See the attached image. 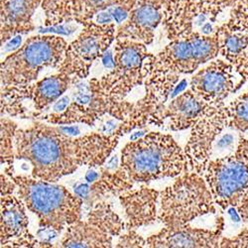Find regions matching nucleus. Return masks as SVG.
I'll return each mask as SVG.
<instances>
[{"label":"nucleus","instance_id":"obj_1","mask_svg":"<svg viewBox=\"0 0 248 248\" xmlns=\"http://www.w3.org/2000/svg\"><path fill=\"white\" fill-rule=\"evenodd\" d=\"M125 133L119 124L111 134L101 132L74 137L65 126L35 123L28 128L17 129L15 159L30 163L31 177L57 183L81 166L101 167Z\"/></svg>","mask_w":248,"mask_h":248},{"label":"nucleus","instance_id":"obj_2","mask_svg":"<svg viewBox=\"0 0 248 248\" xmlns=\"http://www.w3.org/2000/svg\"><path fill=\"white\" fill-rule=\"evenodd\" d=\"M119 168L133 184L177 178L188 171L184 149L170 134L161 132L127 143L121 151Z\"/></svg>","mask_w":248,"mask_h":248},{"label":"nucleus","instance_id":"obj_3","mask_svg":"<svg viewBox=\"0 0 248 248\" xmlns=\"http://www.w3.org/2000/svg\"><path fill=\"white\" fill-rule=\"evenodd\" d=\"M5 174L16 184V195L39 219V227H48L59 233L81 219L84 201L64 186L33 177L14 175L12 165Z\"/></svg>","mask_w":248,"mask_h":248},{"label":"nucleus","instance_id":"obj_4","mask_svg":"<svg viewBox=\"0 0 248 248\" xmlns=\"http://www.w3.org/2000/svg\"><path fill=\"white\" fill-rule=\"evenodd\" d=\"M67 48V41L59 35L40 34L28 38L1 63V87L30 85L45 69H59Z\"/></svg>","mask_w":248,"mask_h":248},{"label":"nucleus","instance_id":"obj_5","mask_svg":"<svg viewBox=\"0 0 248 248\" xmlns=\"http://www.w3.org/2000/svg\"><path fill=\"white\" fill-rule=\"evenodd\" d=\"M216 202L202 175L187 171L160 192L158 219L165 226L188 224L216 213Z\"/></svg>","mask_w":248,"mask_h":248},{"label":"nucleus","instance_id":"obj_6","mask_svg":"<svg viewBox=\"0 0 248 248\" xmlns=\"http://www.w3.org/2000/svg\"><path fill=\"white\" fill-rule=\"evenodd\" d=\"M149 55L145 44L128 39H115L113 69L99 78L91 79L90 90L112 100H124L136 87L145 82V63Z\"/></svg>","mask_w":248,"mask_h":248},{"label":"nucleus","instance_id":"obj_7","mask_svg":"<svg viewBox=\"0 0 248 248\" xmlns=\"http://www.w3.org/2000/svg\"><path fill=\"white\" fill-rule=\"evenodd\" d=\"M218 55L216 34L173 40L157 55H149L145 63L147 78L190 75Z\"/></svg>","mask_w":248,"mask_h":248},{"label":"nucleus","instance_id":"obj_8","mask_svg":"<svg viewBox=\"0 0 248 248\" xmlns=\"http://www.w3.org/2000/svg\"><path fill=\"white\" fill-rule=\"evenodd\" d=\"M238 0H170L163 20L170 41L195 35H214L219 16Z\"/></svg>","mask_w":248,"mask_h":248},{"label":"nucleus","instance_id":"obj_9","mask_svg":"<svg viewBox=\"0 0 248 248\" xmlns=\"http://www.w3.org/2000/svg\"><path fill=\"white\" fill-rule=\"evenodd\" d=\"M202 176L218 206H234L248 189V138H241L232 154L211 160Z\"/></svg>","mask_w":248,"mask_h":248},{"label":"nucleus","instance_id":"obj_10","mask_svg":"<svg viewBox=\"0 0 248 248\" xmlns=\"http://www.w3.org/2000/svg\"><path fill=\"white\" fill-rule=\"evenodd\" d=\"M126 225L106 201L92 204L88 217L68 226L59 242L60 247H112L114 236H120Z\"/></svg>","mask_w":248,"mask_h":248},{"label":"nucleus","instance_id":"obj_11","mask_svg":"<svg viewBox=\"0 0 248 248\" xmlns=\"http://www.w3.org/2000/svg\"><path fill=\"white\" fill-rule=\"evenodd\" d=\"M78 36L68 45L63 63L58 72L64 73L74 80L84 79L90 75L93 64L102 58L115 41L116 29L114 23H87Z\"/></svg>","mask_w":248,"mask_h":248},{"label":"nucleus","instance_id":"obj_12","mask_svg":"<svg viewBox=\"0 0 248 248\" xmlns=\"http://www.w3.org/2000/svg\"><path fill=\"white\" fill-rule=\"evenodd\" d=\"M136 0H43L42 8L46 27L76 22L85 25L96 16L110 11L114 22L125 21Z\"/></svg>","mask_w":248,"mask_h":248},{"label":"nucleus","instance_id":"obj_13","mask_svg":"<svg viewBox=\"0 0 248 248\" xmlns=\"http://www.w3.org/2000/svg\"><path fill=\"white\" fill-rule=\"evenodd\" d=\"M224 102L208 105L191 127V133L184 148L187 169L203 175L211 161L213 145L218 135L227 127Z\"/></svg>","mask_w":248,"mask_h":248},{"label":"nucleus","instance_id":"obj_14","mask_svg":"<svg viewBox=\"0 0 248 248\" xmlns=\"http://www.w3.org/2000/svg\"><path fill=\"white\" fill-rule=\"evenodd\" d=\"M243 82L231 63L215 59L192 78L190 89L209 105H217L236 92Z\"/></svg>","mask_w":248,"mask_h":248},{"label":"nucleus","instance_id":"obj_15","mask_svg":"<svg viewBox=\"0 0 248 248\" xmlns=\"http://www.w3.org/2000/svg\"><path fill=\"white\" fill-rule=\"evenodd\" d=\"M91 91V90H90ZM92 99L88 105H79L74 101L63 112L52 114H38L35 117L52 124L86 123L93 125L94 122L105 114H109L118 120L126 119L134 108L135 103L126 100H112L99 93L92 92Z\"/></svg>","mask_w":248,"mask_h":248},{"label":"nucleus","instance_id":"obj_16","mask_svg":"<svg viewBox=\"0 0 248 248\" xmlns=\"http://www.w3.org/2000/svg\"><path fill=\"white\" fill-rule=\"evenodd\" d=\"M170 0H136L128 17L116 29L115 39H128L150 45L163 23Z\"/></svg>","mask_w":248,"mask_h":248},{"label":"nucleus","instance_id":"obj_17","mask_svg":"<svg viewBox=\"0 0 248 248\" xmlns=\"http://www.w3.org/2000/svg\"><path fill=\"white\" fill-rule=\"evenodd\" d=\"M1 247H41L39 241L29 232V218L26 205L17 195L1 196Z\"/></svg>","mask_w":248,"mask_h":248},{"label":"nucleus","instance_id":"obj_18","mask_svg":"<svg viewBox=\"0 0 248 248\" xmlns=\"http://www.w3.org/2000/svg\"><path fill=\"white\" fill-rule=\"evenodd\" d=\"M223 219L218 218L214 230L193 227L189 223L180 226H165L159 232L146 239V247L174 248V247H219L223 237Z\"/></svg>","mask_w":248,"mask_h":248},{"label":"nucleus","instance_id":"obj_19","mask_svg":"<svg viewBox=\"0 0 248 248\" xmlns=\"http://www.w3.org/2000/svg\"><path fill=\"white\" fill-rule=\"evenodd\" d=\"M206 103L191 89L178 94L167 107L159 108L149 119V124H155L164 129L181 131L191 128L199 119Z\"/></svg>","mask_w":248,"mask_h":248},{"label":"nucleus","instance_id":"obj_20","mask_svg":"<svg viewBox=\"0 0 248 248\" xmlns=\"http://www.w3.org/2000/svg\"><path fill=\"white\" fill-rule=\"evenodd\" d=\"M160 192L142 186L129 189L118 196L125 213L126 231L150 225L158 219V202Z\"/></svg>","mask_w":248,"mask_h":248},{"label":"nucleus","instance_id":"obj_21","mask_svg":"<svg viewBox=\"0 0 248 248\" xmlns=\"http://www.w3.org/2000/svg\"><path fill=\"white\" fill-rule=\"evenodd\" d=\"M43 0H0V37L3 47L18 35L35 29L33 16Z\"/></svg>","mask_w":248,"mask_h":248},{"label":"nucleus","instance_id":"obj_22","mask_svg":"<svg viewBox=\"0 0 248 248\" xmlns=\"http://www.w3.org/2000/svg\"><path fill=\"white\" fill-rule=\"evenodd\" d=\"M74 82L72 77L58 72L56 75L27 85L28 99L32 100L34 109L37 111V113H33V116L46 110L68 91Z\"/></svg>","mask_w":248,"mask_h":248},{"label":"nucleus","instance_id":"obj_23","mask_svg":"<svg viewBox=\"0 0 248 248\" xmlns=\"http://www.w3.org/2000/svg\"><path fill=\"white\" fill-rule=\"evenodd\" d=\"M217 38L219 56L238 72L248 62V34L221 23L215 33Z\"/></svg>","mask_w":248,"mask_h":248},{"label":"nucleus","instance_id":"obj_24","mask_svg":"<svg viewBox=\"0 0 248 248\" xmlns=\"http://www.w3.org/2000/svg\"><path fill=\"white\" fill-rule=\"evenodd\" d=\"M227 127L239 132L248 131V93L237 96L225 107Z\"/></svg>","mask_w":248,"mask_h":248},{"label":"nucleus","instance_id":"obj_25","mask_svg":"<svg viewBox=\"0 0 248 248\" xmlns=\"http://www.w3.org/2000/svg\"><path fill=\"white\" fill-rule=\"evenodd\" d=\"M17 125L12 120L1 118V164L12 165L15 159L14 139Z\"/></svg>","mask_w":248,"mask_h":248},{"label":"nucleus","instance_id":"obj_26","mask_svg":"<svg viewBox=\"0 0 248 248\" xmlns=\"http://www.w3.org/2000/svg\"><path fill=\"white\" fill-rule=\"evenodd\" d=\"M225 23L230 27L248 34V4H235Z\"/></svg>","mask_w":248,"mask_h":248},{"label":"nucleus","instance_id":"obj_27","mask_svg":"<svg viewBox=\"0 0 248 248\" xmlns=\"http://www.w3.org/2000/svg\"><path fill=\"white\" fill-rule=\"evenodd\" d=\"M119 236L116 247H146V239L138 234L135 230L126 231Z\"/></svg>","mask_w":248,"mask_h":248},{"label":"nucleus","instance_id":"obj_28","mask_svg":"<svg viewBox=\"0 0 248 248\" xmlns=\"http://www.w3.org/2000/svg\"><path fill=\"white\" fill-rule=\"evenodd\" d=\"M219 247L222 248H248V230L240 232L233 237H222Z\"/></svg>","mask_w":248,"mask_h":248},{"label":"nucleus","instance_id":"obj_29","mask_svg":"<svg viewBox=\"0 0 248 248\" xmlns=\"http://www.w3.org/2000/svg\"><path fill=\"white\" fill-rule=\"evenodd\" d=\"M233 208L236 209L239 217L244 221H248V189L242 193Z\"/></svg>","mask_w":248,"mask_h":248},{"label":"nucleus","instance_id":"obj_30","mask_svg":"<svg viewBox=\"0 0 248 248\" xmlns=\"http://www.w3.org/2000/svg\"><path fill=\"white\" fill-rule=\"evenodd\" d=\"M16 191V184L6 174H1V196L14 194Z\"/></svg>","mask_w":248,"mask_h":248},{"label":"nucleus","instance_id":"obj_31","mask_svg":"<svg viewBox=\"0 0 248 248\" xmlns=\"http://www.w3.org/2000/svg\"><path fill=\"white\" fill-rule=\"evenodd\" d=\"M70 103H71V102H70V98H69L68 96H64V97H62V98L58 99V100L55 102L54 108H53L54 112H56V113L63 112V111L66 110V108L69 107Z\"/></svg>","mask_w":248,"mask_h":248},{"label":"nucleus","instance_id":"obj_32","mask_svg":"<svg viewBox=\"0 0 248 248\" xmlns=\"http://www.w3.org/2000/svg\"><path fill=\"white\" fill-rule=\"evenodd\" d=\"M91 193V186L86 184H80L75 189V194H77L81 199H89Z\"/></svg>","mask_w":248,"mask_h":248},{"label":"nucleus","instance_id":"obj_33","mask_svg":"<svg viewBox=\"0 0 248 248\" xmlns=\"http://www.w3.org/2000/svg\"><path fill=\"white\" fill-rule=\"evenodd\" d=\"M93 168H91V170H89L88 171V173L86 174V181L88 182V183H94L95 181H97L98 180V178L100 177V175L97 173V172H95V171H93V170H92Z\"/></svg>","mask_w":248,"mask_h":248},{"label":"nucleus","instance_id":"obj_34","mask_svg":"<svg viewBox=\"0 0 248 248\" xmlns=\"http://www.w3.org/2000/svg\"><path fill=\"white\" fill-rule=\"evenodd\" d=\"M238 74L241 76L244 82H248V62L238 71Z\"/></svg>","mask_w":248,"mask_h":248},{"label":"nucleus","instance_id":"obj_35","mask_svg":"<svg viewBox=\"0 0 248 248\" xmlns=\"http://www.w3.org/2000/svg\"><path fill=\"white\" fill-rule=\"evenodd\" d=\"M237 3H239V4H248V0H238Z\"/></svg>","mask_w":248,"mask_h":248}]
</instances>
